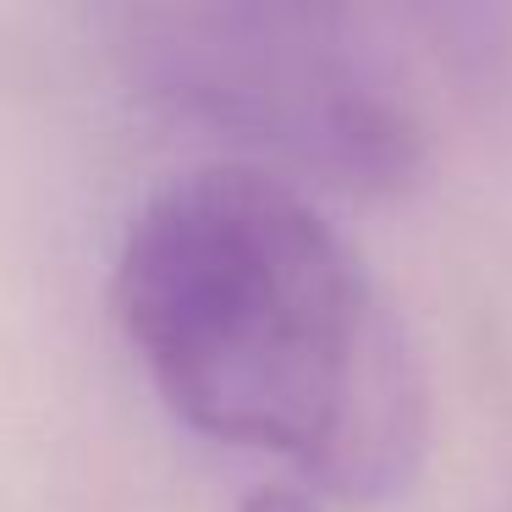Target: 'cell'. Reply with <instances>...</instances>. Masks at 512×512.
Here are the masks:
<instances>
[{
	"instance_id": "cell-3",
	"label": "cell",
	"mask_w": 512,
	"mask_h": 512,
	"mask_svg": "<svg viewBox=\"0 0 512 512\" xmlns=\"http://www.w3.org/2000/svg\"><path fill=\"white\" fill-rule=\"evenodd\" d=\"M243 512H320L314 501H303L298 490H281V485H265L243 501Z\"/></svg>"
},
{
	"instance_id": "cell-1",
	"label": "cell",
	"mask_w": 512,
	"mask_h": 512,
	"mask_svg": "<svg viewBox=\"0 0 512 512\" xmlns=\"http://www.w3.org/2000/svg\"><path fill=\"white\" fill-rule=\"evenodd\" d=\"M116 320L188 430L353 507L419 474V364L342 232L276 171L204 166L160 188L116 259Z\"/></svg>"
},
{
	"instance_id": "cell-2",
	"label": "cell",
	"mask_w": 512,
	"mask_h": 512,
	"mask_svg": "<svg viewBox=\"0 0 512 512\" xmlns=\"http://www.w3.org/2000/svg\"><path fill=\"white\" fill-rule=\"evenodd\" d=\"M155 67L215 127L342 188H397L413 127L375 89L353 0H155Z\"/></svg>"
}]
</instances>
